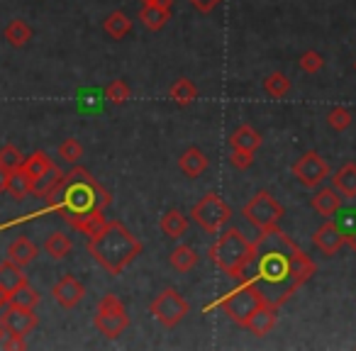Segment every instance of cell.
Listing matches in <instances>:
<instances>
[{
    "label": "cell",
    "instance_id": "42",
    "mask_svg": "<svg viewBox=\"0 0 356 351\" xmlns=\"http://www.w3.org/2000/svg\"><path fill=\"white\" fill-rule=\"evenodd\" d=\"M3 349H27V341H25V336H20V334H8L6 336V341H3Z\"/></svg>",
    "mask_w": 356,
    "mask_h": 351
},
{
    "label": "cell",
    "instance_id": "32",
    "mask_svg": "<svg viewBox=\"0 0 356 351\" xmlns=\"http://www.w3.org/2000/svg\"><path fill=\"white\" fill-rule=\"evenodd\" d=\"M8 193H10L13 200H17V203H22V200L30 198V195H32V179L27 176L25 171H22V168H17V171L10 173Z\"/></svg>",
    "mask_w": 356,
    "mask_h": 351
},
{
    "label": "cell",
    "instance_id": "28",
    "mask_svg": "<svg viewBox=\"0 0 356 351\" xmlns=\"http://www.w3.org/2000/svg\"><path fill=\"white\" fill-rule=\"evenodd\" d=\"M3 37H6V42L10 47H25L27 42H32L35 30H32L25 20H10L6 27V32H3Z\"/></svg>",
    "mask_w": 356,
    "mask_h": 351
},
{
    "label": "cell",
    "instance_id": "16",
    "mask_svg": "<svg viewBox=\"0 0 356 351\" xmlns=\"http://www.w3.org/2000/svg\"><path fill=\"white\" fill-rule=\"evenodd\" d=\"M208 166H210L208 154L198 147H188L181 156H178V168H181V173H186L188 179L203 176V173L208 171Z\"/></svg>",
    "mask_w": 356,
    "mask_h": 351
},
{
    "label": "cell",
    "instance_id": "24",
    "mask_svg": "<svg viewBox=\"0 0 356 351\" xmlns=\"http://www.w3.org/2000/svg\"><path fill=\"white\" fill-rule=\"evenodd\" d=\"M261 142H264V137L252 124H239L232 132V137H229V147L232 149H247V152H254V154L261 147Z\"/></svg>",
    "mask_w": 356,
    "mask_h": 351
},
{
    "label": "cell",
    "instance_id": "37",
    "mask_svg": "<svg viewBox=\"0 0 356 351\" xmlns=\"http://www.w3.org/2000/svg\"><path fill=\"white\" fill-rule=\"evenodd\" d=\"M334 222L341 229L344 239L356 234V208H339V213L334 215Z\"/></svg>",
    "mask_w": 356,
    "mask_h": 351
},
{
    "label": "cell",
    "instance_id": "9",
    "mask_svg": "<svg viewBox=\"0 0 356 351\" xmlns=\"http://www.w3.org/2000/svg\"><path fill=\"white\" fill-rule=\"evenodd\" d=\"M149 312H152V317L161 327L173 329V327H178L186 320V315L191 312V305H188V300L176 291V288L168 286V288H163V291H159V295L152 297V302H149Z\"/></svg>",
    "mask_w": 356,
    "mask_h": 351
},
{
    "label": "cell",
    "instance_id": "12",
    "mask_svg": "<svg viewBox=\"0 0 356 351\" xmlns=\"http://www.w3.org/2000/svg\"><path fill=\"white\" fill-rule=\"evenodd\" d=\"M0 322L6 325L8 334H20L27 336L32 329L37 327V315L35 310H27V307H15V305H6L3 315H0Z\"/></svg>",
    "mask_w": 356,
    "mask_h": 351
},
{
    "label": "cell",
    "instance_id": "3",
    "mask_svg": "<svg viewBox=\"0 0 356 351\" xmlns=\"http://www.w3.org/2000/svg\"><path fill=\"white\" fill-rule=\"evenodd\" d=\"M142 252L144 244L120 220H108V225L88 239V254L110 276H120Z\"/></svg>",
    "mask_w": 356,
    "mask_h": 351
},
{
    "label": "cell",
    "instance_id": "1",
    "mask_svg": "<svg viewBox=\"0 0 356 351\" xmlns=\"http://www.w3.org/2000/svg\"><path fill=\"white\" fill-rule=\"evenodd\" d=\"M254 244H257V254L247 278L257 283L264 300L278 307L286 305L315 276V261L281 227L259 232Z\"/></svg>",
    "mask_w": 356,
    "mask_h": 351
},
{
    "label": "cell",
    "instance_id": "35",
    "mask_svg": "<svg viewBox=\"0 0 356 351\" xmlns=\"http://www.w3.org/2000/svg\"><path fill=\"white\" fill-rule=\"evenodd\" d=\"M56 154H59L61 161L76 166V163L83 158V147H81L79 139H64V142L59 144V149H56Z\"/></svg>",
    "mask_w": 356,
    "mask_h": 351
},
{
    "label": "cell",
    "instance_id": "26",
    "mask_svg": "<svg viewBox=\"0 0 356 351\" xmlns=\"http://www.w3.org/2000/svg\"><path fill=\"white\" fill-rule=\"evenodd\" d=\"M103 30H105V35H108L110 40L120 42V40H124L129 32H132V20H129L122 10H115V13H110V15L105 17Z\"/></svg>",
    "mask_w": 356,
    "mask_h": 351
},
{
    "label": "cell",
    "instance_id": "15",
    "mask_svg": "<svg viewBox=\"0 0 356 351\" xmlns=\"http://www.w3.org/2000/svg\"><path fill=\"white\" fill-rule=\"evenodd\" d=\"M8 261H13V263H17V266H22V268H27L30 263H35L37 261V256H40V249H37V244L32 242L30 237H15L10 242V247H8Z\"/></svg>",
    "mask_w": 356,
    "mask_h": 351
},
{
    "label": "cell",
    "instance_id": "43",
    "mask_svg": "<svg viewBox=\"0 0 356 351\" xmlns=\"http://www.w3.org/2000/svg\"><path fill=\"white\" fill-rule=\"evenodd\" d=\"M10 173L8 168L0 166V193H8V183H10Z\"/></svg>",
    "mask_w": 356,
    "mask_h": 351
},
{
    "label": "cell",
    "instance_id": "4",
    "mask_svg": "<svg viewBox=\"0 0 356 351\" xmlns=\"http://www.w3.org/2000/svg\"><path fill=\"white\" fill-rule=\"evenodd\" d=\"M254 254H257L254 239H249L242 229L227 227L218 234L208 256L227 278L242 281V278H247V271L254 261Z\"/></svg>",
    "mask_w": 356,
    "mask_h": 351
},
{
    "label": "cell",
    "instance_id": "29",
    "mask_svg": "<svg viewBox=\"0 0 356 351\" xmlns=\"http://www.w3.org/2000/svg\"><path fill=\"white\" fill-rule=\"evenodd\" d=\"M168 98L176 105H181V108H188V105L198 98V88H195V83L191 79H178L176 83L171 85V90H168Z\"/></svg>",
    "mask_w": 356,
    "mask_h": 351
},
{
    "label": "cell",
    "instance_id": "39",
    "mask_svg": "<svg viewBox=\"0 0 356 351\" xmlns=\"http://www.w3.org/2000/svg\"><path fill=\"white\" fill-rule=\"evenodd\" d=\"M300 69L305 71V74H317V71H322V66H325V56L320 54V51H315V49H310V51H305V54L300 56Z\"/></svg>",
    "mask_w": 356,
    "mask_h": 351
},
{
    "label": "cell",
    "instance_id": "21",
    "mask_svg": "<svg viewBox=\"0 0 356 351\" xmlns=\"http://www.w3.org/2000/svg\"><path fill=\"white\" fill-rule=\"evenodd\" d=\"M332 188L339 190L341 198H356V163L346 161L344 166L332 176Z\"/></svg>",
    "mask_w": 356,
    "mask_h": 351
},
{
    "label": "cell",
    "instance_id": "22",
    "mask_svg": "<svg viewBox=\"0 0 356 351\" xmlns=\"http://www.w3.org/2000/svg\"><path fill=\"white\" fill-rule=\"evenodd\" d=\"M44 252L51 261H64V259H69V254L74 252V239L66 232H51L44 242Z\"/></svg>",
    "mask_w": 356,
    "mask_h": 351
},
{
    "label": "cell",
    "instance_id": "10",
    "mask_svg": "<svg viewBox=\"0 0 356 351\" xmlns=\"http://www.w3.org/2000/svg\"><path fill=\"white\" fill-rule=\"evenodd\" d=\"M291 173L302 188H317L330 176V163L317 152H305L300 158H296V163L291 166Z\"/></svg>",
    "mask_w": 356,
    "mask_h": 351
},
{
    "label": "cell",
    "instance_id": "30",
    "mask_svg": "<svg viewBox=\"0 0 356 351\" xmlns=\"http://www.w3.org/2000/svg\"><path fill=\"white\" fill-rule=\"evenodd\" d=\"M64 179V171H61L59 166H54L51 171H47L44 176H40L37 181H32V195L40 200H44L47 195L51 193V190L59 186V181Z\"/></svg>",
    "mask_w": 356,
    "mask_h": 351
},
{
    "label": "cell",
    "instance_id": "5",
    "mask_svg": "<svg viewBox=\"0 0 356 351\" xmlns=\"http://www.w3.org/2000/svg\"><path fill=\"white\" fill-rule=\"evenodd\" d=\"M261 302H264V295H261V291H259L257 283L249 281V278H242V281H237V286H234L232 291H227L222 297L210 302V305L205 307V312L222 310L234 325L244 327V322L249 320V315H252Z\"/></svg>",
    "mask_w": 356,
    "mask_h": 351
},
{
    "label": "cell",
    "instance_id": "27",
    "mask_svg": "<svg viewBox=\"0 0 356 351\" xmlns=\"http://www.w3.org/2000/svg\"><path fill=\"white\" fill-rule=\"evenodd\" d=\"M54 166L56 163L51 161L47 152H35V154H30V156H25V161H22V171H25L32 181H37L40 176H44V173L51 171Z\"/></svg>",
    "mask_w": 356,
    "mask_h": 351
},
{
    "label": "cell",
    "instance_id": "18",
    "mask_svg": "<svg viewBox=\"0 0 356 351\" xmlns=\"http://www.w3.org/2000/svg\"><path fill=\"white\" fill-rule=\"evenodd\" d=\"M341 203H344V198H341V193L334 188H320L310 198V208L315 210L320 218H327V220L334 218V215L339 213Z\"/></svg>",
    "mask_w": 356,
    "mask_h": 351
},
{
    "label": "cell",
    "instance_id": "13",
    "mask_svg": "<svg viewBox=\"0 0 356 351\" xmlns=\"http://www.w3.org/2000/svg\"><path fill=\"white\" fill-rule=\"evenodd\" d=\"M312 244H315L325 256H334V254L341 252V247L346 244V239H344V234H341V229L337 227L334 220L330 218L315 229V234H312Z\"/></svg>",
    "mask_w": 356,
    "mask_h": 351
},
{
    "label": "cell",
    "instance_id": "25",
    "mask_svg": "<svg viewBox=\"0 0 356 351\" xmlns=\"http://www.w3.org/2000/svg\"><path fill=\"white\" fill-rule=\"evenodd\" d=\"M168 263H171L173 271L188 273V271H193L195 263H198V252H195L193 247H188V244H178V247L171 249V254H168Z\"/></svg>",
    "mask_w": 356,
    "mask_h": 351
},
{
    "label": "cell",
    "instance_id": "17",
    "mask_svg": "<svg viewBox=\"0 0 356 351\" xmlns=\"http://www.w3.org/2000/svg\"><path fill=\"white\" fill-rule=\"evenodd\" d=\"M161 232L166 234V239H173L178 242L181 237L188 234V227H191V215H184L178 208H171L161 215V222H159Z\"/></svg>",
    "mask_w": 356,
    "mask_h": 351
},
{
    "label": "cell",
    "instance_id": "44",
    "mask_svg": "<svg viewBox=\"0 0 356 351\" xmlns=\"http://www.w3.org/2000/svg\"><path fill=\"white\" fill-rule=\"evenodd\" d=\"M142 6H161V8H171L173 0H139Z\"/></svg>",
    "mask_w": 356,
    "mask_h": 351
},
{
    "label": "cell",
    "instance_id": "40",
    "mask_svg": "<svg viewBox=\"0 0 356 351\" xmlns=\"http://www.w3.org/2000/svg\"><path fill=\"white\" fill-rule=\"evenodd\" d=\"M229 163H232L237 171H247V168H252V163H254V152H247V149H232Z\"/></svg>",
    "mask_w": 356,
    "mask_h": 351
},
{
    "label": "cell",
    "instance_id": "36",
    "mask_svg": "<svg viewBox=\"0 0 356 351\" xmlns=\"http://www.w3.org/2000/svg\"><path fill=\"white\" fill-rule=\"evenodd\" d=\"M22 161H25V156H22V152L15 144H3L0 147V166L3 168L17 171V168H22Z\"/></svg>",
    "mask_w": 356,
    "mask_h": 351
},
{
    "label": "cell",
    "instance_id": "38",
    "mask_svg": "<svg viewBox=\"0 0 356 351\" xmlns=\"http://www.w3.org/2000/svg\"><path fill=\"white\" fill-rule=\"evenodd\" d=\"M351 120L354 117H351V113L346 108H334L327 115V124H330V129H334V132H344L351 124Z\"/></svg>",
    "mask_w": 356,
    "mask_h": 351
},
{
    "label": "cell",
    "instance_id": "14",
    "mask_svg": "<svg viewBox=\"0 0 356 351\" xmlns=\"http://www.w3.org/2000/svg\"><path fill=\"white\" fill-rule=\"evenodd\" d=\"M276 317H278V305L264 300L261 305L249 315V320L244 322L242 329H247L249 334H254V336H266V334H271V329L276 327Z\"/></svg>",
    "mask_w": 356,
    "mask_h": 351
},
{
    "label": "cell",
    "instance_id": "2",
    "mask_svg": "<svg viewBox=\"0 0 356 351\" xmlns=\"http://www.w3.org/2000/svg\"><path fill=\"white\" fill-rule=\"evenodd\" d=\"M110 205H113L110 190H105L103 186L93 179V173H90L88 168L76 163L69 173H64V179L59 181V186L44 198V208L22 215V218L13 220V222L0 225V229H10L20 222L47 218V215H51V213H61L64 218H81V215H88V213H93V210H105V208H110Z\"/></svg>",
    "mask_w": 356,
    "mask_h": 351
},
{
    "label": "cell",
    "instance_id": "19",
    "mask_svg": "<svg viewBox=\"0 0 356 351\" xmlns=\"http://www.w3.org/2000/svg\"><path fill=\"white\" fill-rule=\"evenodd\" d=\"M27 283V276H25V268L17 266V263L13 261H3L0 263V293L10 300V295L17 291L20 286H25Z\"/></svg>",
    "mask_w": 356,
    "mask_h": 351
},
{
    "label": "cell",
    "instance_id": "7",
    "mask_svg": "<svg viewBox=\"0 0 356 351\" xmlns=\"http://www.w3.org/2000/svg\"><path fill=\"white\" fill-rule=\"evenodd\" d=\"M93 327L105 339H118V336H122L127 332L129 327L127 307H124V302L115 293H105L98 300L93 315Z\"/></svg>",
    "mask_w": 356,
    "mask_h": 351
},
{
    "label": "cell",
    "instance_id": "33",
    "mask_svg": "<svg viewBox=\"0 0 356 351\" xmlns=\"http://www.w3.org/2000/svg\"><path fill=\"white\" fill-rule=\"evenodd\" d=\"M8 305L27 307V310H35V307L40 305V293H37V288H32V286H30V281H27L25 286H20L15 293H13L10 300H8Z\"/></svg>",
    "mask_w": 356,
    "mask_h": 351
},
{
    "label": "cell",
    "instance_id": "34",
    "mask_svg": "<svg viewBox=\"0 0 356 351\" xmlns=\"http://www.w3.org/2000/svg\"><path fill=\"white\" fill-rule=\"evenodd\" d=\"M103 95H105V100H108V103H113V105H124V103L129 100V95H132V90H129L127 81L115 79L113 83H110L108 88L103 90Z\"/></svg>",
    "mask_w": 356,
    "mask_h": 351
},
{
    "label": "cell",
    "instance_id": "41",
    "mask_svg": "<svg viewBox=\"0 0 356 351\" xmlns=\"http://www.w3.org/2000/svg\"><path fill=\"white\" fill-rule=\"evenodd\" d=\"M188 3L200 13V15H210V13H213L222 0H188Z\"/></svg>",
    "mask_w": 356,
    "mask_h": 351
},
{
    "label": "cell",
    "instance_id": "20",
    "mask_svg": "<svg viewBox=\"0 0 356 351\" xmlns=\"http://www.w3.org/2000/svg\"><path fill=\"white\" fill-rule=\"evenodd\" d=\"M69 227H74L76 232L86 234V237H95L100 229L108 225V218H105V210H93L88 215H81V218H64Z\"/></svg>",
    "mask_w": 356,
    "mask_h": 351
},
{
    "label": "cell",
    "instance_id": "46",
    "mask_svg": "<svg viewBox=\"0 0 356 351\" xmlns=\"http://www.w3.org/2000/svg\"><path fill=\"white\" fill-rule=\"evenodd\" d=\"M6 336H8V329H6V325H3V322H0V344H3V341H6Z\"/></svg>",
    "mask_w": 356,
    "mask_h": 351
},
{
    "label": "cell",
    "instance_id": "11",
    "mask_svg": "<svg viewBox=\"0 0 356 351\" xmlns=\"http://www.w3.org/2000/svg\"><path fill=\"white\" fill-rule=\"evenodd\" d=\"M51 297H54L56 305L64 307V310H74V307L86 297V286L74 276V273H66V276H61L59 281L54 283Z\"/></svg>",
    "mask_w": 356,
    "mask_h": 351
},
{
    "label": "cell",
    "instance_id": "6",
    "mask_svg": "<svg viewBox=\"0 0 356 351\" xmlns=\"http://www.w3.org/2000/svg\"><path fill=\"white\" fill-rule=\"evenodd\" d=\"M242 218L247 220L257 232H268V229L278 227V222L286 218V208H283L268 190H257V193L244 203Z\"/></svg>",
    "mask_w": 356,
    "mask_h": 351
},
{
    "label": "cell",
    "instance_id": "47",
    "mask_svg": "<svg viewBox=\"0 0 356 351\" xmlns=\"http://www.w3.org/2000/svg\"><path fill=\"white\" fill-rule=\"evenodd\" d=\"M8 305V297L3 295V293H0V307H6Z\"/></svg>",
    "mask_w": 356,
    "mask_h": 351
},
{
    "label": "cell",
    "instance_id": "23",
    "mask_svg": "<svg viewBox=\"0 0 356 351\" xmlns=\"http://www.w3.org/2000/svg\"><path fill=\"white\" fill-rule=\"evenodd\" d=\"M139 22H142L147 30L159 32L171 22V8H161V6H142L139 10Z\"/></svg>",
    "mask_w": 356,
    "mask_h": 351
},
{
    "label": "cell",
    "instance_id": "45",
    "mask_svg": "<svg viewBox=\"0 0 356 351\" xmlns=\"http://www.w3.org/2000/svg\"><path fill=\"white\" fill-rule=\"evenodd\" d=\"M346 244L351 247V252L356 254V234H351V237H346Z\"/></svg>",
    "mask_w": 356,
    "mask_h": 351
},
{
    "label": "cell",
    "instance_id": "31",
    "mask_svg": "<svg viewBox=\"0 0 356 351\" xmlns=\"http://www.w3.org/2000/svg\"><path fill=\"white\" fill-rule=\"evenodd\" d=\"M291 85H293L291 79H288L286 74H281V71H276V74H268L266 79H264V93L273 100H281L291 93Z\"/></svg>",
    "mask_w": 356,
    "mask_h": 351
},
{
    "label": "cell",
    "instance_id": "8",
    "mask_svg": "<svg viewBox=\"0 0 356 351\" xmlns=\"http://www.w3.org/2000/svg\"><path fill=\"white\" fill-rule=\"evenodd\" d=\"M191 220H193L203 232L218 234L220 229L227 227L229 220H232V208H229L222 195L205 193L203 198L191 208Z\"/></svg>",
    "mask_w": 356,
    "mask_h": 351
}]
</instances>
